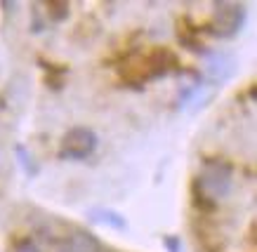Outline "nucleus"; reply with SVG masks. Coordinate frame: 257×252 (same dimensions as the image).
<instances>
[{
    "label": "nucleus",
    "mask_w": 257,
    "mask_h": 252,
    "mask_svg": "<svg viewBox=\"0 0 257 252\" xmlns=\"http://www.w3.org/2000/svg\"><path fill=\"white\" fill-rule=\"evenodd\" d=\"M231 186H234V167L226 160L212 158L203 163L201 174H198V189L205 200L217 203L231 193Z\"/></svg>",
    "instance_id": "1"
},
{
    "label": "nucleus",
    "mask_w": 257,
    "mask_h": 252,
    "mask_svg": "<svg viewBox=\"0 0 257 252\" xmlns=\"http://www.w3.org/2000/svg\"><path fill=\"white\" fill-rule=\"evenodd\" d=\"M94 149H97V134L90 127H71L69 132L64 134L59 156L71 158V160H80V158L90 156Z\"/></svg>",
    "instance_id": "2"
},
{
    "label": "nucleus",
    "mask_w": 257,
    "mask_h": 252,
    "mask_svg": "<svg viewBox=\"0 0 257 252\" xmlns=\"http://www.w3.org/2000/svg\"><path fill=\"white\" fill-rule=\"evenodd\" d=\"M215 8L217 10H215V17H212V24H210L212 33L222 36V38H231L243 26L245 10L238 3H217Z\"/></svg>",
    "instance_id": "3"
},
{
    "label": "nucleus",
    "mask_w": 257,
    "mask_h": 252,
    "mask_svg": "<svg viewBox=\"0 0 257 252\" xmlns=\"http://www.w3.org/2000/svg\"><path fill=\"white\" fill-rule=\"evenodd\" d=\"M57 252H101V245L92 233L76 228L57 243Z\"/></svg>",
    "instance_id": "4"
},
{
    "label": "nucleus",
    "mask_w": 257,
    "mask_h": 252,
    "mask_svg": "<svg viewBox=\"0 0 257 252\" xmlns=\"http://www.w3.org/2000/svg\"><path fill=\"white\" fill-rule=\"evenodd\" d=\"M90 217H92V221L106 224V226H111V228H125V226H127L120 214L111 212V210H104V207H94L92 212H90Z\"/></svg>",
    "instance_id": "5"
},
{
    "label": "nucleus",
    "mask_w": 257,
    "mask_h": 252,
    "mask_svg": "<svg viewBox=\"0 0 257 252\" xmlns=\"http://www.w3.org/2000/svg\"><path fill=\"white\" fill-rule=\"evenodd\" d=\"M12 252H40V247L33 243V238H19L12 245Z\"/></svg>",
    "instance_id": "6"
},
{
    "label": "nucleus",
    "mask_w": 257,
    "mask_h": 252,
    "mask_svg": "<svg viewBox=\"0 0 257 252\" xmlns=\"http://www.w3.org/2000/svg\"><path fill=\"white\" fill-rule=\"evenodd\" d=\"M165 247L170 252H179V240L177 238H165Z\"/></svg>",
    "instance_id": "7"
}]
</instances>
